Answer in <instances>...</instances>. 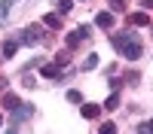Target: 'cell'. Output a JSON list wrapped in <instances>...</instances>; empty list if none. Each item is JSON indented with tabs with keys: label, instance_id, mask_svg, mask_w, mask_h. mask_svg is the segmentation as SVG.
<instances>
[{
	"label": "cell",
	"instance_id": "obj_1",
	"mask_svg": "<svg viewBox=\"0 0 153 134\" xmlns=\"http://www.w3.org/2000/svg\"><path fill=\"white\" fill-rule=\"evenodd\" d=\"M110 43H113V49H120V52H123V58H129V61L141 58V43H138V37H135V34H129V31L117 34Z\"/></svg>",
	"mask_w": 153,
	"mask_h": 134
},
{
	"label": "cell",
	"instance_id": "obj_2",
	"mask_svg": "<svg viewBox=\"0 0 153 134\" xmlns=\"http://www.w3.org/2000/svg\"><path fill=\"white\" fill-rule=\"evenodd\" d=\"M22 37H25L22 43H28V46H37V43H43V37H46V34H43V28H40V24H28Z\"/></svg>",
	"mask_w": 153,
	"mask_h": 134
},
{
	"label": "cell",
	"instance_id": "obj_3",
	"mask_svg": "<svg viewBox=\"0 0 153 134\" xmlns=\"http://www.w3.org/2000/svg\"><path fill=\"white\" fill-rule=\"evenodd\" d=\"M31 116H34V107H31V104H19V107H16V119L9 122V128L19 131V122H22V119H31Z\"/></svg>",
	"mask_w": 153,
	"mask_h": 134
},
{
	"label": "cell",
	"instance_id": "obj_4",
	"mask_svg": "<svg viewBox=\"0 0 153 134\" xmlns=\"http://www.w3.org/2000/svg\"><path fill=\"white\" fill-rule=\"evenodd\" d=\"M40 73H43L46 79H58V76H61V67H58V64H43Z\"/></svg>",
	"mask_w": 153,
	"mask_h": 134
},
{
	"label": "cell",
	"instance_id": "obj_5",
	"mask_svg": "<svg viewBox=\"0 0 153 134\" xmlns=\"http://www.w3.org/2000/svg\"><path fill=\"white\" fill-rule=\"evenodd\" d=\"M95 24H98V28H104V31H110L113 15H110V12H98V15H95Z\"/></svg>",
	"mask_w": 153,
	"mask_h": 134
},
{
	"label": "cell",
	"instance_id": "obj_6",
	"mask_svg": "<svg viewBox=\"0 0 153 134\" xmlns=\"http://www.w3.org/2000/svg\"><path fill=\"white\" fill-rule=\"evenodd\" d=\"M129 21H132V24H138V28H144V24H150V15H147V12H132Z\"/></svg>",
	"mask_w": 153,
	"mask_h": 134
},
{
	"label": "cell",
	"instance_id": "obj_7",
	"mask_svg": "<svg viewBox=\"0 0 153 134\" xmlns=\"http://www.w3.org/2000/svg\"><path fill=\"white\" fill-rule=\"evenodd\" d=\"M98 113H101V107H98V104H83V116H86V119H95Z\"/></svg>",
	"mask_w": 153,
	"mask_h": 134
},
{
	"label": "cell",
	"instance_id": "obj_8",
	"mask_svg": "<svg viewBox=\"0 0 153 134\" xmlns=\"http://www.w3.org/2000/svg\"><path fill=\"white\" fill-rule=\"evenodd\" d=\"M16 52H19V43H16V40H6V43H3V58H12Z\"/></svg>",
	"mask_w": 153,
	"mask_h": 134
},
{
	"label": "cell",
	"instance_id": "obj_9",
	"mask_svg": "<svg viewBox=\"0 0 153 134\" xmlns=\"http://www.w3.org/2000/svg\"><path fill=\"white\" fill-rule=\"evenodd\" d=\"M9 9H12V0H0V24L9 18Z\"/></svg>",
	"mask_w": 153,
	"mask_h": 134
},
{
	"label": "cell",
	"instance_id": "obj_10",
	"mask_svg": "<svg viewBox=\"0 0 153 134\" xmlns=\"http://www.w3.org/2000/svg\"><path fill=\"white\" fill-rule=\"evenodd\" d=\"M16 107H19V97L6 92V94H3V110H16Z\"/></svg>",
	"mask_w": 153,
	"mask_h": 134
},
{
	"label": "cell",
	"instance_id": "obj_11",
	"mask_svg": "<svg viewBox=\"0 0 153 134\" xmlns=\"http://www.w3.org/2000/svg\"><path fill=\"white\" fill-rule=\"evenodd\" d=\"M43 21H46V28H55V31H58V28H61V18H58V15H55V12H49V15H46V18H43Z\"/></svg>",
	"mask_w": 153,
	"mask_h": 134
},
{
	"label": "cell",
	"instance_id": "obj_12",
	"mask_svg": "<svg viewBox=\"0 0 153 134\" xmlns=\"http://www.w3.org/2000/svg\"><path fill=\"white\" fill-rule=\"evenodd\" d=\"M80 43H83V37L76 34V31H71V34H68V49H76Z\"/></svg>",
	"mask_w": 153,
	"mask_h": 134
},
{
	"label": "cell",
	"instance_id": "obj_13",
	"mask_svg": "<svg viewBox=\"0 0 153 134\" xmlns=\"http://www.w3.org/2000/svg\"><path fill=\"white\" fill-rule=\"evenodd\" d=\"M95 67H98V55H89L83 61V70H95Z\"/></svg>",
	"mask_w": 153,
	"mask_h": 134
},
{
	"label": "cell",
	"instance_id": "obj_14",
	"mask_svg": "<svg viewBox=\"0 0 153 134\" xmlns=\"http://www.w3.org/2000/svg\"><path fill=\"white\" fill-rule=\"evenodd\" d=\"M104 107H107V110H117V107H120V94L113 92V94L107 97V101H104Z\"/></svg>",
	"mask_w": 153,
	"mask_h": 134
},
{
	"label": "cell",
	"instance_id": "obj_15",
	"mask_svg": "<svg viewBox=\"0 0 153 134\" xmlns=\"http://www.w3.org/2000/svg\"><path fill=\"white\" fill-rule=\"evenodd\" d=\"M113 12H126V0H107Z\"/></svg>",
	"mask_w": 153,
	"mask_h": 134
},
{
	"label": "cell",
	"instance_id": "obj_16",
	"mask_svg": "<svg viewBox=\"0 0 153 134\" xmlns=\"http://www.w3.org/2000/svg\"><path fill=\"white\" fill-rule=\"evenodd\" d=\"M76 34H80L83 40H89V37H92V28H89V24H80V28H76Z\"/></svg>",
	"mask_w": 153,
	"mask_h": 134
},
{
	"label": "cell",
	"instance_id": "obj_17",
	"mask_svg": "<svg viewBox=\"0 0 153 134\" xmlns=\"http://www.w3.org/2000/svg\"><path fill=\"white\" fill-rule=\"evenodd\" d=\"M68 101H71V104H80V101H83V94L76 92V89H71V92H68Z\"/></svg>",
	"mask_w": 153,
	"mask_h": 134
},
{
	"label": "cell",
	"instance_id": "obj_18",
	"mask_svg": "<svg viewBox=\"0 0 153 134\" xmlns=\"http://www.w3.org/2000/svg\"><path fill=\"white\" fill-rule=\"evenodd\" d=\"M68 58H71V52H58V58H55V64H58V67H65V64H68Z\"/></svg>",
	"mask_w": 153,
	"mask_h": 134
},
{
	"label": "cell",
	"instance_id": "obj_19",
	"mask_svg": "<svg viewBox=\"0 0 153 134\" xmlns=\"http://www.w3.org/2000/svg\"><path fill=\"white\" fill-rule=\"evenodd\" d=\"M71 6H74V0H58V12H71Z\"/></svg>",
	"mask_w": 153,
	"mask_h": 134
},
{
	"label": "cell",
	"instance_id": "obj_20",
	"mask_svg": "<svg viewBox=\"0 0 153 134\" xmlns=\"http://www.w3.org/2000/svg\"><path fill=\"white\" fill-rule=\"evenodd\" d=\"M117 131V125H113V122H104V125H101V134H113Z\"/></svg>",
	"mask_w": 153,
	"mask_h": 134
},
{
	"label": "cell",
	"instance_id": "obj_21",
	"mask_svg": "<svg viewBox=\"0 0 153 134\" xmlns=\"http://www.w3.org/2000/svg\"><path fill=\"white\" fill-rule=\"evenodd\" d=\"M138 131H153V119H150V122H141V125H138Z\"/></svg>",
	"mask_w": 153,
	"mask_h": 134
},
{
	"label": "cell",
	"instance_id": "obj_22",
	"mask_svg": "<svg viewBox=\"0 0 153 134\" xmlns=\"http://www.w3.org/2000/svg\"><path fill=\"white\" fill-rule=\"evenodd\" d=\"M0 128H3V116H0Z\"/></svg>",
	"mask_w": 153,
	"mask_h": 134
}]
</instances>
